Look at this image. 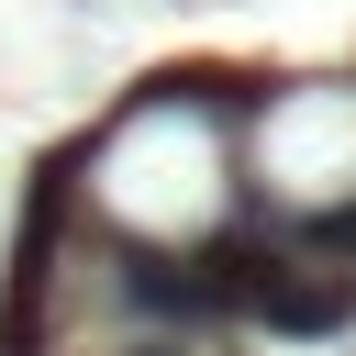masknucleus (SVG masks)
<instances>
[{
	"label": "nucleus",
	"mask_w": 356,
	"mask_h": 356,
	"mask_svg": "<svg viewBox=\"0 0 356 356\" xmlns=\"http://www.w3.org/2000/svg\"><path fill=\"white\" fill-rule=\"evenodd\" d=\"M122 300H134V312H167V323H200V312H211L200 267L167 256V245H122Z\"/></svg>",
	"instance_id": "nucleus-1"
},
{
	"label": "nucleus",
	"mask_w": 356,
	"mask_h": 356,
	"mask_svg": "<svg viewBox=\"0 0 356 356\" xmlns=\"http://www.w3.org/2000/svg\"><path fill=\"white\" fill-rule=\"evenodd\" d=\"M256 323H278V334H345V323H356V278H300V267H278L267 300H256Z\"/></svg>",
	"instance_id": "nucleus-2"
}]
</instances>
